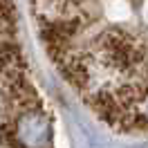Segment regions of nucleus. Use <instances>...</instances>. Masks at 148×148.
Returning <instances> with one entry per match:
<instances>
[{"instance_id": "obj_1", "label": "nucleus", "mask_w": 148, "mask_h": 148, "mask_svg": "<svg viewBox=\"0 0 148 148\" xmlns=\"http://www.w3.org/2000/svg\"><path fill=\"white\" fill-rule=\"evenodd\" d=\"M16 141L23 146L52 144V121L38 108H25L16 119Z\"/></svg>"}, {"instance_id": "obj_2", "label": "nucleus", "mask_w": 148, "mask_h": 148, "mask_svg": "<svg viewBox=\"0 0 148 148\" xmlns=\"http://www.w3.org/2000/svg\"><path fill=\"white\" fill-rule=\"evenodd\" d=\"M126 101H128V110L148 126V85L146 88H130V97L123 99V103Z\"/></svg>"}]
</instances>
